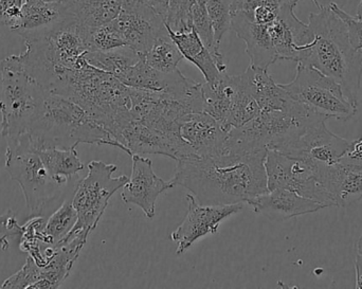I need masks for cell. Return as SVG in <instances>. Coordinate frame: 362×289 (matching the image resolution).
<instances>
[{
	"label": "cell",
	"mask_w": 362,
	"mask_h": 289,
	"mask_svg": "<svg viewBox=\"0 0 362 289\" xmlns=\"http://www.w3.org/2000/svg\"><path fill=\"white\" fill-rule=\"evenodd\" d=\"M78 222V213L72 205L71 199H67L61 207L51 214L45 225V239L46 245L55 246L61 243Z\"/></svg>",
	"instance_id": "obj_26"
},
{
	"label": "cell",
	"mask_w": 362,
	"mask_h": 289,
	"mask_svg": "<svg viewBox=\"0 0 362 289\" xmlns=\"http://www.w3.org/2000/svg\"><path fill=\"white\" fill-rule=\"evenodd\" d=\"M21 233H23V226L18 224L12 211L0 214V247L2 250L10 247L11 240L15 237L21 239Z\"/></svg>",
	"instance_id": "obj_32"
},
{
	"label": "cell",
	"mask_w": 362,
	"mask_h": 289,
	"mask_svg": "<svg viewBox=\"0 0 362 289\" xmlns=\"http://www.w3.org/2000/svg\"><path fill=\"white\" fill-rule=\"evenodd\" d=\"M74 15L66 4L42 0H25L21 23L15 30L25 40L47 37L64 25L74 23Z\"/></svg>",
	"instance_id": "obj_13"
},
{
	"label": "cell",
	"mask_w": 362,
	"mask_h": 289,
	"mask_svg": "<svg viewBox=\"0 0 362 289\" xmlns=\"http://www.w3.org/2000/svg\"><path fill=\"white\" fill-rule=\"evenodd\" d=\"M110 23L124 40L125 46L142 55L150 50L161 33L167 31L165 17L132 0H122L120 13Z\"/></svg>",
	"instance_id": "obj_10"
},
{
	"label": "cell",
	"mask_w": 362,
	"mask_h": 289,
	"mask_svg": "<svg viewBox=\"0 0 362 289\" xmlns=\"http://www.w3.org/2000/svg\"><path fill=\"white\" fill-rule=\"evenodd\" d=\"M195 0H170L165 15V25L174 32L192 29V8Z\"/></svg>",
	"instance_id": "obj_28"
},
{
	"label": "cell",
	"mask_w": 362,
	"mask_h": 289,
	"mask_svg": "<svg viewBox=\"0 0 362 289\" xmlns=\"http://www.w3.org/2000/svg\"><path fill=\"white\" fill-rule=\"evenodd\" d=\"M261 114L259 105L251 93L244 74L238 76V85L232 97L229 112L223 129L229 133L232 129H238L250 122Z\"/></svg>",
	"instance_id": "obj_24"
},
{
	"label": "cell",
	"mask_w": 362,
	"mask_h": 289,
	"mask_svg": "<svg viewBox=\"0 0 362 289\" xmlns=\"http://www.w3.org/2000/svg\"><path fill=\"white\" fill-rule=\"evenodd\" d=\"M63 2L85 36L93 30L112 23L122 8V0H63Z\"/></svg>",
	"instance_id": "obj_19"
},
{
	"label": "cell",
	"mask_w": 362,
	"mask_h": 289,
	"mask_svg": "<svg viewBox=\"0 0 362 289\" xmlns=\"http://www.w3.org/2000/svg\"><path fill=\"white\" fill-rule=\"evenodd\" d=\"M267 151L215 156L187 157L176 161L170 182L192 193L204 206H227L248 203L269 192L266 176Z\"/></svg>",
	"instance_id": "obj_1"
},
{
	"label": "cell",
	"mask_w": 362,
	"mask_h": 289,
	"mask_svg": "<svg viewBox=\"0 0 362 289\" xmlns=\"http://www.w3.org/2000/svg\"><path fill=\"white\" fill-rule=\"evenodd\" d=\"M132 1L144 4V6H148L151 10L154 11L157 14L161 15V16L165 18L168 8H169L170 0H132Z\"/></svg>",
	"instance_id": "obj_36"
},
{
	"label": "cell",
	"mask_w": 362,
	"mask_h": 289,
	"mask_svg": "<svg viewBox=\"0 0 362 289\" xmlns=\"http://www.w3.org/2000/svg\"><path fill=\"white\" fill-rule=\"evenodd\" d=\"M317 179L336 207H349L362 199V170L342 163L313 167Z\"/></svg>",
	"instance_id": "obj_16"
},
{
	"label": "cell",
	"mask_w": 362,
	"mask_h": 289,
	"mask_svg": "<svg viewBox=\"0 0 362 289\" xmlns=\"http://www.w3.org/2000/svg\"><path fill=\"white\" fill-rule=\"evenodd\" d=\"M281 85L295 101L325 120H350L357 112V106L349 100L342 87L315 68L298 64L295 78Z\"/></svg>",
	"instance_id": "obj_6"
},
{
	"label": "cell",
	"mask_w": 362,
	"mask_h": 289,
	"mask_svg": "<svg viewBox=\"0 0 362 289\" xmlns=\"http://www.w3.org/2000/svg\"><path fill=\"white\" fill-rule=\"evenodd\" d=\"M40 266L31 258L27 259L21 271H17L14 275L6 280L2 283V288L10 289H28L32 288L34 284L37 283L40 280Z\"/></svg>",
	"instance_id": "obj_30"
},
{
	"label": "cell",
	"mask_w": 362,
	"mask_h": 289,
	"mask_svg": "<svg viewBox=\"0 0 362 289\" xmlns=\"http://www.w3.org/2000/svg\"><path fill=\"white\" fill-rule=\"evenodd\" d=\"M231 29L246 44V53L251 66L268 69L270 65L278 61L268 25L255 23L244 13L235 12L232 14Z\"/></svg>",
	"instance_id": "obj_17"
},
{
	"label": "cell",
	"mask_w": 362,
	"mask_h": 289,
	"mask_svg": "<svg viewBox=\"0 0 362 289\" xmlns=\"http://www.w3.org/2000/svg\"><path fill=\"white\" fill-rule=\"evenodd\" d=\"M144 59L157 71L170 74L177 71L178 64L182 61L183 55L167 29L156 38L150 50L144 54Z\"/></svg>",
	"instance_id": "obj_25"
},
{
	"label": "cell",
	"mask_w": 362,
	"mask_h": 289,
	"mask_svg": "<svg viewBox=\"0 0 362 289\" xmlns=\"http://www.w3.org/2000/svg\"><path fill=\"white\" fill-rule=\"evenodd\" d=\"M355 276H356L355 288L362 289V250H357L356 260H355Z\"/></svg>",
	"instance_id": "obj_37"
},
{
	"label": "cell",
	"mask_w": 362,
	"mask_h": 289,
	"mask_svg": "<svg viewBox=\"0 0 362 289\" xmlns=\"http://www.w3.org/2000/svg\"><path fill=\"white\" fill-rule=\"evenodd\" d=\"M357 17L358 18H362V0H361V4H359L358 8H357Z\"/></svg>",
	"instance_id": "obj_39"
},
{
	"label": "cell",
	"mask_w": 362,
	"mask_h": 289,
	"mask_svg": "<svg viewBox=\"0 0 362 289\" xmlns=\"http://www.w3.org/2000/svg\"><path fill=\"white\" fill-rule=\"evenodd\" d=\"M25 135L35 150H70L80 143H87L110 146L123 151L122 146L78 104L50 91L47 93L40 116Z\"/></svg>",
	"instance_id": "obj_3"
},
{
	"label": "cell",
	"mask_w": 362,
	"mask_h": 289,
	"mask_svg": "<svg viewBox=\"0 0 362 289\" xmlns=\"http://www.w3.org/2000/svg\"><path fill=\"white\" fill-rule=\"evenodd\" d=\"M178 124L181 139L196 156H215L225 152L229 133L206 112L185 114Z\"/></svg>",
	"instance_id": "obj_14"
},
{
	"label": "cell",
	"mask_w": 362,
	"mask_h": 289,
	"mask_svg": "<svg viewBox=\"0 0 362 289\" xmlns=\"http://www.w3.org/2000/svg\"><path fill=\"white\" fill-rule=\"evenodd\" d=\"M42 1H47V2H61V1H63V0H42Z\"/></svg>",
	"instance_id": "obj_41"
},
{
	"label": "cell",
	"mask_w": 362,
	"mask_h": 289,
	"mask_svg": "<svg viewBox=\"0 0 362 289\" xmlns=\"http://www.w3.org/2000/svg\"><path fill=\"white\" fill-rule=\"evenodd\" d=\"M265 170L268 190L284 189L318 201L327 208L335 206L329 193L317 179L312 165L305 161L279 151L268 150Z\"/></svg>",
	"instance_id": "obj_8"
},
{
	"label": "cell",
	"mask_w": 362,
	"mask_h": 289,
	"mask_svg": "<svg viewBox=\"0 0 362 289\" xmlns=\"http://www.w3.org/2000/svg\"><path fill=\"white\" fill-rule=\"evenodd\" d=\"M88 51H110L125 46L124 40L112 23L98 28L86 34Z\"/></svg>",
	"instance_id": "obj_29"
},
{
	"label": "cell",
	"mask_w": 362,
	"mask_h": 289,
	"mask_svg": "<svg viewBox=\"0 0 362 289\" xmlns=\"http://www.w3.org/2000/svg\"><path fill=\"white\" fill-rule=\"evenodd\" d=\"M247 204L253 208L255 213L262 214L274 222H284L327 208L318 201L284 189L269 191L255 197Z\"/></svg>",
	"instance_id": "obj_15"
},
{
	"label": "cell",
	"mask_w": 362,
	"mask_h": 289,
	"mask_svg": "<svg viewBox=\"0 0 362 289\" xmlns=\"http://www.w3.org/2000/svg\"><path fill=\"white\" fill-rule=\"evenodd\" d=\"M132 159V175L123 186L121 199L125 204L137 206L148 220H153L156 214L158 197L174 186L171 182H165L156 175L151 159L137 154H134Z\"/></svg>",
	"instance_id": "obj_12"
},
{
	"label": "cell",
	"mask_w": 362,
	"mask_h": 289,
	"mask_svg": "<svg viewBox=\"0 0 362 289\" xmlns=\"http://www.w3.org/2000/svg\"><path fill=\"white\" fill-rule=\"evenodd\" d=\"M280 1L281 0H232V14L235 12H243L250 18L253 11L259 6Z\"/></svg>",
	"instance_id": "obj_34"
},
{
	"label": "cell",
	"mask_w": 362,
	"mask_h": 289,
	"mask_svg": "<svg viewBox=\"0 0 362 289\" xmlns=\"http://www.w3.org/2000/svg\"><path fill=\"white\" fill-rule=\"evenodd\" d=\"M340 163L362 170V139L354 141L352 148L342 157Z\"/></svg>",
	"instance_id": "obj_35"
},
{
	"label": "cell",
	"mask_w": 362,
	"mask_h": 289,
	"mask_svg": "<svg viewBox=\"0 0 362 289\" xmlns=\"http://www.w3.org/2000/svg\"><path fill=\"white\" fill-rule=\"evenodd\" d=\"M243 74L261 112L291 110L298 105L282 85L274 82L268 69L250 65Z\"/></svg>",
	"instance_id": "obj_18"
},
{
	"label": "cell",
	"mask_w": 362,
	"mask_h": 289,
	"mask_svg": "<svg viewBox=\"0 0 362 289\" xmlns=\"http://www.w3.org/2000/svg\"><path fill=\"white\" fill-rule=\"evenodd\" d=\"M329 6L344 21L346 27H348L349 35H350V40L352 42L353 47L356 50L361 51L362 52V18L348 14L336 4H331Z\"/></svg>",
	"instance_id": "obj_33"
},
{
	"label": "cell",
	"mask_w": 362,
	"mask_h": 289,
	"mask_svg": "<svg viewBox=\"0 0 362 289\" xmlns=\"http://www.w3.org/2000/svg\"><path fill=\"white\" fill-rule=\"evenodd\" d=\"M167 29L172 40L180 48L183 59L191 61L200 70L206 82H212L221 73L215 63L214 57L193 29L185 32H174L169 28Z\"/></svg>",
	"instance_id": "obj_21"
},
{
	"label": "cell",
	"mask_w": 362,
	"mask_h": 289,
	"mask_svg": "<svg viewBox=\"0 0 362 289\" xmlns=\"http://www.w3.org/2000/svg\"><path fill=\"white\" fill-rule=\"evenodd\" d=\"M353 143L354 141L332 133L325 125V121H319L308 127L295 141L279 152L301 159L312 167L332 165L341 160Z\"/></svg>",
	"instance_id": "obj_9"
},
{
	"label": "cell",
	"mask_w": 362,
	"mask_h": 289,
	"mask_svg": "<svg viewBox=\"0 0 362 289\" xmlns=\"http://www.w3.org/2000/svg\"><path fill=\"white\" fill-rule=\"evenodd\" d=\"M0 73V134L8 143L28 134L42 112L48 91L30 76L19 54L2 59Z\"/></svg>",
	"instance_id": "obj_4"
},
{
	"label": "cell",
	"mask_w": 362,
	"mask_h": 289,
	"mask_svg": "<svg viewBox=\"0 0 362 289\" xmlns=\"http://www.w3.org/2000/svg\"><path fill=\"white\" fill-rule=\"evenodd\" d=\"M187 216L178 228L171 235V240L178 244L176 254L180 256L187 252L198 239L208 235H215L219 225L226 218L238 213L243 204L227 206H204L197 203L192 194L187 195Z\"/></svg>",
	"instance_id": "obj_11"
},
{
	"label": "cell",
	"mask_w": 362,
	"mask_h": 289,
	"mask_svg": "<svg viewBox=\"0 0 362 289\" xmlns=\"http://www.w3.org/2000/svg\"><path fill=\"white\" fill-rule=\"evenodd\" d=\"M308 44L298 46V64L315 68L335 80L354 105L358 104L362 76V52L353 47L344 21L332 10L321 6L310 13Z\"/></svg>",
	"instance_id": "obj_2"
},
{
	"label": "cell",
	"mask_w": 362,
	"mask_h": 289,
	"mask_svg": "<svg viewBox=\"0 0 362 289\" xmlns=\"http://www.w3.org/2000/svg\"><path fill=\"white\" fill-rule=\"evenodd\" d=\"M25 0H0V25L15 30L21 23Z\"/></svg>",
	"instance_id": "obj_31"
},
{
	"label": "cell",
	"mask_w": 362,
	"mask_h": 289,
	"mask_svg": "<svg viewBox=\"0 0 362 289\" xmlns=\"http://www.w3.org/2000/svg\"><path fill=\"white\" fill-rule=\"evenodd\" d=\"M142 57L144 55L129 46L119 47L110 51H88L84 55L87 63L102 71L112 74L119 81Z\"/></svg>",
	"instance_id": "obj_23"
},
{
	"label": "cell",
	"mask_w": 362,
	"mask_h": 289,
	"mask_svg": "<svg viewBox=\"0 0 362 289\" xmlns=\"http://www.w3.org/2000/svg\"><path fill=\"white\" fill-rule=\"evenodd\" d=\"M6 170L21 187L30 216H42L47 206L57 199L61 187L51 179L27 135L6 143Z\"/></svg>",
	"instance_id": "obj_5"
},
{
	"label": "cell",
	"mask_w": 362,
	"mask_h": 289,
	"mask_svg": "<svg viewBox=\"0 0 362 289\" xmlns=\"http://www.w3.org/2000/svg\"><path fill=\"white\" fill-rule=\"evenodd\" d=\"M40 155L51 179L59 187H64L68 180L84 170V165L78 156L76 148L64 150L59 148L36 150Z\"/></svg>",
	"instance_id": "obj_22"
},
{
	"label": "cell",
	"mask_w": 362,
	"mask_h": 289,
	"mask_svg": "<svg viewBox=\"0 0 362 289\" xmlns=\"http://www.w3.org/2000/svg\"><path fill=\"white\" fill-rule=\"evenodd\" d=\"M214 32L215 45L221 48L223 35L231 30L232 0H204Z\"/></svg>",
	"instance_id": "obj_27"
},
{
	"label": "cell",
	"mask_w": 362,
	"mask_h": 289,
	"mask_svg": "<svg viewBox=\"0 0 362 289\" xmlns=\"http://www.w3.org/2000/svg\"><path fill=\"white\" fill-rule=\"evenodd\" d=\"M116 165L93 160L88 163V173L80 180L72 205L78 213V222L71 231H83L90 235L99 224L112 195L123 188L129 177L127 175L114 177Z\"/></svg>",
	"instance_id": "obj_7"
},
{
	"label": "cell",
	"mask_w": 362,
	"mask_h": 289,
	"mask_svg": "<svg viewBox=\"0 0 362 289\" xmlns=\"http://www.w3.org/2000/svg\"><path fill=\"white\" fill-rule=\"evenodd\" d=\"M300 0H285V2H287V4H288L289 6H293V8H295V6H297L298 2ZM312 1L318 6V8H320L321 6H322L319 4V0H312Z\"/></svg>",
	"instance_id": "obj_38"
},
{
	"label": "cell",
	"mask_w": 362,
	"mask_h": 289,
	"mask_svg": "<svg viewBox=\"0 0 362 289\" xmlns=\"http://www.w3.org/2000/svg\"><path fill=\"white\" fill-rule=\"evenodd\" d=\"M238 85V76H230L227 71L221 72L212 82L202 84L204 112L225 124L229 112L232 97Z\"/></svg>",
	"instance_id": "obj_20"
},
{
	"label": "cell",
	"mask_w": 362,
	"mask_h": 289,
	"mask_svg": "<svg viewBox=\"0 0 362 289\" xmlns=\"http://www.w3.org/2000/svg\"><path fill=\"white\" fill-rule=\"evenodd\" d=\"M357 250H362V235L359 237L358 242H357Z\"/></svg>",
	"instance_id": "obj_40"
}]
</instances>
